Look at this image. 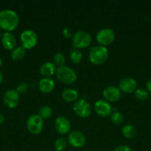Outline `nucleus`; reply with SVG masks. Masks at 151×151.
I'll use <instances>...</instances> for the list:
<instances>
[{
  "label": "nucleus",
  "mask_w": 151,
  "mask_h": 151,
  "mask_svg": "<svg viewBox=\"0 0 151 151\" xmlns=\"http://www.w3.org/2000/svg\"><path fill=\"white\" fill-rule=\"evenodd\" d=\"M19 24L17 13L11 10H2L0 11V28L7 32L13 30Z\"/></svg>",
  "instance_id": "1"
},
{
  "label": "nucleus",
  "mask_w": 151,
  "mask_h": 151,
  "mask_svg": "<svg viewBox=\"0 0 151 151\" xmlns=\"http://www.w3.org/2000/svg\"><path fill=\"white\" fill-rule=\"evenodd\" d=\"M109 52L107 49L102 45L96 46L90 50L89 59L95 65H101L105 63L108 58Z\"/></svg>",
  "instance_id": "2"
},
{
  "label": "nucleus",
  "mask_w": 151,
  "mask_h": 151,
  "mask_svg": "<svg viewBox=\"0 0 151 151\" xmlns=\"http://www.w3.org/2000/svg\"><path fill=\"white\" fill-rule=\"evenodd\" d=\"M56 77L59 81L66 84H70L77 79V75L75 71L70 67L63 66L56 69Z\"/></svg>",
  "instance_id": "3"
},
{
  "label": "nucleus",
  "mask_w": 151,
  "mask_h": 151,
  "mask_svg": "<svg viewBox=\"0 0 151 151\" xmlns=\"http://www.w3.org/2000/svg\"><path fill=\"white\" fill-rule=\"evenodd\" d=\"M73 109L74 113L81 118H87L91 114V106L84 99H80L76 101Z\"/></svg>",
  "instance_id": "4"
},
{
  "label": "nucleus",
  "mask_w": 151,
  "mask_h": 151,
  "mask_svg": "<svg viewBox=\"0 0 151 151\" xmlns=\"http://www.w3.org/2000/svg\"><path fill=\"white\" fill-rule=\"evenodd\" d=\"M21 41L25 49H32L36 45L38 37L36 33L32 29H25L21 34Z\"/></svg>",
  "instance_id": "5"
},
{
  "label": "nucleus",
  "mask_w": 151,
  "mask_h": 151,
  "mask_svg": "<svg viewBox=\"0 0 151 151\" xmlns=\"http://www.w3.org/2000/svg\"><path fill=\"white\" fill-rule=\"evenodd\" d=\"M92 41L90 34L85 31L80 30L76 32L73 37V43L74 47L77 48H85L88 47Z\"/></svg>",
  "instance_id": "6"
},
{
  "label": "nucleus",
  "mask_w": 151,
  "mask_h": 151,
  "mask_svg": "<svg viewBox=\"0 0 151 151\" xmlns=\"http://www.w3.org/2000/svg\"><path fill=\"white\" fill-rule=\"evenodd\" d=\"M28 130L33 134H38L41 132L44 127L43 119L38 115H32L29 116L26 122Z\"/></svg>",
  "instance_id": "7"
},
{
  "label": "nucleus",
  "mask_w": 151,
  "mask_h": 151,
  "mask_svg": "<svg viewBox=\"0 0 151 151\" xmlns=\"http://www.w3.org/2000/svg\"><path fill=\"white\" fill-rule=\"evenodd\" d=\"M115 32L110 28H105L99 31L96 35V40L102 46H107L113 42L115 39Z\"/></svg>",
  "instance_id": "8"
},
{
  "label": "nucleus",
  "mask_w": 151,
  "mask_h": 151,
  "mask_svg": "<svg viewBox=\"0 0 151 151\" xmlns=\"http://www.w3.org/2000/svg\"><path fill=\"white\" fill-rule=\"evenodd\" d=\"M68 142L72 147L76 148L84 147L86 143V137L79 131H73L69 134Z\"/></svg>",
  "instance_id": "9"
},
{
  "label": "nucleus",
  "mask_w": 151,
  "mask_h": 151,
  "mask_svg": "<svg viewBox=\"0 0 151 151\" xmlns=\"http://www.w3.org/2000/svg\"><path fill=\"white\" fill-rule=\"evenodd\" d=\"M19 101V94L16 90H8L3 96L4 104L9 109H13L18 105Z\"/></svg>",
  "instance_id": "10"
},
{
  "label": "nucleus",
  "mask_w": 151,
  "mask_h": 151,
  "mask_svg": "<svg viewBox=\"0 0 151 151\" xmlns=\"http://www.w3.org/2000/svg\"><path fill=\"white\" fill-rule=\"evenodd\" d=\"M94 110L98 115L103 117L109 116L112 114V107L110 104L103 100H99L96 102Z\"/></svg>",
  "instance_id": "11"
},
{
  "label": "nucleus",
  "mask_w": 151,
  "mask_h": 151,
  "mask_svg": "<svg viewBox=\"0 0 151 151\" xmlns=\"http://www.w3.org/2000/svg\"><path fill=\"white\" fill-rule=\"evenodd\" d=\"M102 94L105 100L110 102L118 101L121 98V90L119 89V88H117L116 86H110L106 87L103 90Z\"/></svg>",
  "instance_id": "12"
},
{
  "label": "nucleus",
  "mask_w": 151,
  "mask_h": 151,
  "mask_svg": "<svg viewBox=\"0 0 151 151\" xmlns=\"http://www.w3.org/2000/svg\"><path fill=\"white\" fill-rule=\"evenodd\" d=\"M54 126L59 134H66L70 130L71 124L69 119L65 116H59L55 120Z\"/></svg>",
  "instance_id": "13"
},
{
  "label": "nucleus",
  "mask_w": 151,
  "mask_h": 151,
  "mask_svg": "<svg viewBox=\"0 0 151 151\" xmlns=\"http://www.w3.org/2000/svg\"><path fill=\"white\" fill-rule=\"evenodd\" d=\"M119 89L125 93H133L137 89V82L132 78H126L119 82Z\"/></svg>",
  "instance_id": "14"
},
{
  "label": "nucleus",
  "mask_w": 151,
  "mask_h": 151,
  "mask_svg": "<svg viewBox=\"0 0 151 151\" xmlns=\"http://www.w3.org/2000/svg\"><path fill=\"white\" fill-rule=\"evenodd\" d=\"M1 44L6 50H14L16 44V39L14 35L10 32H5L1 36Z\"/></svg>",
  "instance_id": "15"
},
{
  "label": "nucleus",
  "mask_w": 151,
  "mask_h": 151,
  "mask_svg": "<svg viewBox=\"0 0 151 151\" xmlns=\"http://www.w3.org/2000/svg\"><path fill=\"white\" fill-rule=\"evenodd\" d=\"M55 88V82L50 78H44L38 82V88L41 92L49 93Z\"/></svg>",
  "instance_id": "16"
},
{
  "label": "nucleus",
  "mask_w": 151,
  "mask_h": 151,
  "mask_svg": "<svg viewBox=\"0 0 151 151\" xmlns=\"http://www.w3.org/2000/svg\"><path fill=\"white\" fill-rule=\"evenodd\" d=\"M40 74L45 78H49L56 72V68L54 63L51 62H46L41 66L39 69Z\"/></svg>",
  "instance_id": "17"
},
{
  "label": "nucleus",
  "mask_w": 151,
  "mask_h": 151,
  "mask_svg": "<svg viewBox=\"0 0 151 151\" xmlns=\"http://www.w3.org/2000/svg\"><path fill=\"white\" fill-rule=\"evenodd\" d=\"M78 91L73 88H65L62 91V97L67 102L76 101L78 98Z\"/></svg>",
  "instance_id": "18"
},
{
  "label": "nucleus",
  "mask_w": 151,
  "mask_h": 151,
  "mask_svg": "<svg viewBox=\"0 0 151 151\" xmlns=\"http://www.w3.org/2000/svg\"><path fill=\"white\" fill-rule=\"evenodd\" d=\"M121 133L126 138L132 139L136 137L137 131H136V128L132 125H126L121 129Z\"/></svg>",
  "instance_id": "19"
},
{
  "label": "nucleus",
  "mask_w": 151,
  "mask_h": 151,
  "mask_svg": "<svg viewBox=\"0 0 151 151\" xmlns=\"http://www.w3.org/2000/svg\"><path fill=\"white\" fill-rule=\"evenodd\" d=\"M25 55V49L23 47H19L15 48L11 52L10 57L12 60L15 61H19L21 60L24 58Z\"/></svg>",
  "instance_id": "20"
},
{
  "label": "nucleus",
  "mask_w": 151,
  "mask_h": 151,
  "mask_svg": "<svg viewBox=\"0 0 151 151\" xmlns=\"http://www.w3.org/2000/svg\"><path fill=\"white\" fill-rule=\"evenodd\" d=\"M52 114H53V111L49 106H41L38 111V116L41 119H48L52 116Z\"/></svg>",
  "instance_id": "21"
},
{
  "label": "nucleus",
  "mask_w": 151,
  "mask_h": 151,
  "mask_svg": "<svg viewBox=\"0 0 151 151\" xmlns=\"http://www.w3.org/2000/svg\"><path fill=\"white\" fill-rule=\"evenodd\" d=\"M70 60H72L74 63H78L81 62V59H82V54H81V52L78 50H77V49H73V50L70 52Z\"/></svg>",
  "instance_id": "22"
},
{
  "label": "nucleus",
  "mask_w": 151,
  "mask_h": 151,
  "mask_svg": "<svg viewBox=\"0 0 151 151\" xmlns=\"http://www.w3.org/2000/svg\"><path fill=\"white\" fill-rule=\"evenodd\" d=\"M65 62V58L64 55L61 52H57L53 56V63L55 66H57L58 68L63 66Z\"/></svg>",
  "instance_id": "23"
},
{
  "label": "nucleus",
  "mask_w": 151,
  "mask_h": 151,
  "mask_svg": "<svg viewBox=\"0 0 151 151\" xmlns=\"http://www.w3.org/2000/svg\"><path fill=\"white\" fill-rule=\"evenodd\" d=\"M148 94L147 91H146L144 88H137L135 91V96L138 100H141V101H144L148 98Z\"/></svg>",
  "instance_id": "24"
},
{
  "label": "nucleus",
  "mask_w": 151,
  "mask_h": 151,
  "mask_svg": "<svg viewBox=\"0 0 151 151\" xmlns=\"http://www.w3.org/2000/svg\"><path fill=\"white\" fill-rule=\"evenodd\" d=\"M67 147V140L64 138H59L55 141L54 147L56 150L62 151Z\"/></svg>",
  "instance_id": "25"
},
{
  "label": "nucleus",
  "mask_w": 151,
  "mask_h": 151,
  "mask_svg": "<svg viewBox=\"0 0 151 151\" xmlns=\"http://www.w3.org/2000/svg\"><path fill=\"white\" fill-rule=\"evenodd\" d=\"M111 121L115 125H119L124 122V116L120 112L115 111L111 114Z\"/></svg>",
  "instance_id": "26"
},
{
  "label": "nucleus",
  "mask_w": 151,
  "mask_h": 151,
  "mask_svg": "<svg viewBox=\"0 0 151 151\" xmlns=\"http://www.w3.org/2000/svg\"><path fill=\"white\" fill-rule=\"evenodd\" d=\"M28 85L26 83H22L19 84L16 88V91L18 93H25L28 91Z\"/></svg>",
  "instance_id": "27"
},
{
  "label": "nucleus",
  "mask_w": 151,
  "mask_h": 151,
  "mask_svg": "<svg viewBox=\"0 0 151 151\" xmlns=\"http://www.w3.org/2000/svg\"><path fill=\"white\" fill-rule=\"evenodd\" d=\"M114 151H132L131 149L127 145H118L115 148Z\"/></svg>",
  "instance_id": "28"
},
{
  "label": "nucleus",
  "mask_w": 151,
  "mask_h": 151,
  "mask_svg": "<svg viewBox=\"0 0 151 151\" xmlns=\"http://www.w3.org/2000/svg\"><path fill=\"white\" fill-rule=\"evenodd\" d=\"M62 32H63L64 36H65L66 38H70V37L72 36V32H71L70 29H69V28L68 27L64 28Z\"/></svg>",
  "instance_id": "29"
},
{
  "label": "nucleus",
  "mask_w": 151,
  "mask_h": 151,
  "mask_svg": "<svg viewBox=\"0 0 151 151\" xmlns=\"http://www.w3.org/2000/svg\"><path fill=\"white\" fill-rule=\"evenodd\" d=\"M146 88L147 90V92L151 94V80L148 81L146 83Z\"/></svg>",
  "instance_id": "30"
},
{
  "label": "nucleus",
  "mask_w": 151,
  "mask_h": 151,
  "mask_svg": "<svg viewBox=\"0 0 151 151\" xmlns=\"http://www.w3.org/2000/svg\"><path fill=\"white\" fill-rule=\"evenodd\" d=\"M4 122V116H3L2 114H0V125H1Z\"/></svg>",
  "instance_id": "31"
},
{
  "label": "nucleus",
  "mask_w": 151,
  "mask_h": 151,
  "mask_svg": "<svg viewBox=\"0 0 151 151\" xmlns=\"http://www.w3.org/2000/svg\"><path fill=\"white\" fill-rule=\"evenodd\" d=\"M2 81H3V75H2V74L0 72V84L2 83Z\"/></svg>",
  "instance_id": "32"
},
{
  "label": "nucleus",
  "mask_w": 151,
  "mask_h": 151,
  "mask_svg": "<svg viewBox=\"0 0 151 151\" xmlns=\"http://www.w3.org/2000/svg\"><path fill=\"white\" fill-rule=\"evenodd\" d=\"M2 63H3L2 59H1V58H0V67H1V65H2Z\"/></svg>",
  "instance_id": "33"
}]
</instances>
